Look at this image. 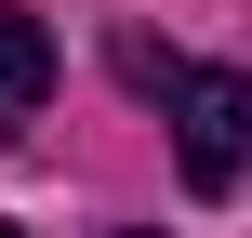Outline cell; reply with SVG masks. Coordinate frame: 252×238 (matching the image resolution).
Segmentation results:
<instances>
[{
	"mask_svg": "<svg viewBox=\"0 0 252 238\" xmlns=\"http://www.w3.org/2000/svg\"><path fill=\"white\" fill-rule=\"evenodd\" d=\"M159 93H173V159H186V185H199V199H239L252 185V79L239 66H173Z\"/></svg>",
	"mask_w": 252,
	"mask_h": 238,
	"instance_id": "obj_1",
	"label": "cell"
},
{
	"mask_svg": "<svg viewBox=\"0 0 252 238\" xmlns=\"http://www.w3.org/2000/svg\"><path fill=\"white\" fill-rule=\"evenodd\" d=\"M53 106V26L40 13H0V132H27Z\"/></svg>",
	"mask_w": 252,
	"mask_h": 238,
	"instance_id": "obj_2",
	"label": "cell"
},
{
	"mask_svg": "<svg viewBox=\"0 0 252 238\" xmlns=\"http://www.w3.org/2000/svg\"><path fill=\"white\" fill-rule=\"evenodd\" d=\"M120 238H146V225H120Z\"/></svg>",
	"mask_w": 252,
	"mask_h": 238,
	"instance_id": "obj_3",
	"label": "cell"
},
{
	"mask_svg": "<svg viewBox=\"0 0 252 238\" xmlns=\"http://www.w3.org/2000/svg\"><path fill=\"white\" fill-rule=\"evenodd\" d=\"M0 238H27V225H0Z\"/></svg>",
	"mask_w": 252,
	"mask_h": 238,
	"instance_id": "obj_4",
	"label": "cell"
}]
</instances>
